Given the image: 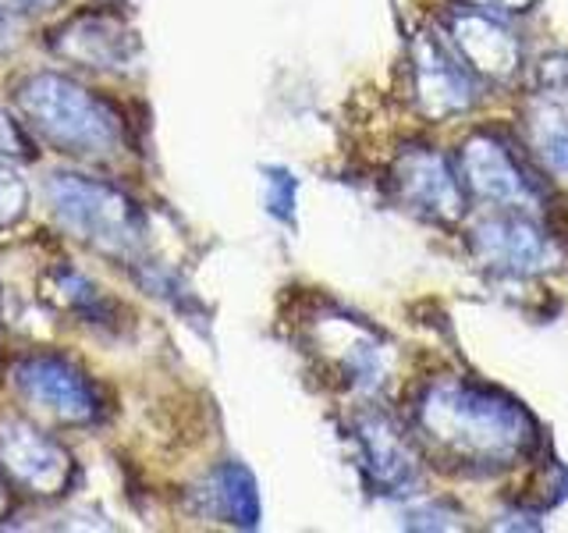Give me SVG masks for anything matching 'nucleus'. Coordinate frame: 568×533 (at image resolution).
Wrapping results in <instances>:
<instances>
[{"label": "nucleus", "mask_w": 568, "mask_h": 533, "mask_svg": "<svg viewBox=\"0 0 568 533\" xmlns=\"http://www.w3.org/2000/svg\"><path fill=\"white\" fill-rule=\"evenodd\" d=\"M0 153L4 157H32V142L4 111H0Z\"/></svg>", "instance_id": "nucleus-15"}, {"label": "nucleus", "mask_w": 568, "mask_h": 533, "mask_svg": "<svg viewBox=\"0 0 568 533\" xmlns=\"http://www.w3.org/2000/svg\"><path fill=\"white\" fill-rule=\"evenodd\" d=\"M416 97L430 118H448L466 111L476 100L473 76L462 68V58L444 50L437 40H423L416 50Z\"/></svg>", "instance_id": "nucleus-8"}, {"label": "nucleus", "mask_w": 568, "mask_h": 533, "mask_svg": "<svg viewBox=\"0 0 568 533\" xmlns=\"http://www.w3.org/2000/svg\"><path fill=\"white\" fill-rule=\"evenodd\" d=\"M18 111L50 147L75 157H111L121 147L114 107L61 76H32L14 93Z\"/></svg>", "instance_id": "nucleus-2"}, {"label": "nucleus", "mask_w": 568, "mask_h": 533, "mask_svg": "<svg viewBox=\"0 0 568 533\" xmlns=\"http://www.w3.org/2000/svg\"><path fill=\"white\" fill-rule=\"evenodd\" d=\"M47 195L61 224L89 245L111 257H132L142 249L146 224H142L139 207L121 189L82 174H50Z\"/></svg>", "instance_id": "nucleus-3"}, {"label": "nucleus", "mask_w": 568, "mask_h": 533, "mask_svg": "<svg viewBox=\"0 0 568 533\" xmlns=\"http://www.w3.org/2000/svg\"><path fill=\"white\" fill-rule=\"evenodd\" d=\"M50 4H58V0H0V8H4V11H18V14H26V11H47Z\"/></svg>", "instance_id": "nucleus-17"}, {"label": "nucleus", "mask_w": 568, "mask_h": 533, "mask_svg": "<svg viewBox=\"0 0 568 533\" xmlns=\"http://www.w3.org/2000/svg\"><path fill=\"white\" fill-rule=\"evenodd\" d=\"M455 43L458 53L466 58L476 71L494 79H505L519 64V43L511 40L505 26H497L494 18L479 14L476 8L455 18Z\"/></svg>", "instance_id": "nucleus-11"}, {"label": "nucleus", "mask_w": 568, "mask_h": 533, "mask_svg": "<svg viewBox=\"0 0 568 533\" xmlns=\"http://www.w3.org/2000/svg\"><path fill=\"white\" fill-rule=\"evenodd\" d=\"M462 174H466V185L479 200H487L494 207H508V210L537 207V189L519 171L508 147L494 142L490 135L466 142V150H462Z\"/></svg>", "instance_id": "nucleus-6"}, {"label": "nucleus", "mask_w": 568, "mask_h": 533, "mask_svg": "<svg viewBox=\"0 0 568 533\" xmlns=\"http://www.w3.org/2000/svg\"><path fill=\"white\" fill-rule=\"evenodd\" d=\"M22 210H26V185L0 164V228L22 218Z\"/></svg>", "instance_id": "nucleus-14"}, {"label": "nucleus", "mask_w": 568, "mask_h": 533, "mask_svg": "<svg viewBox=\"0 0 568 533\" xmlns=\"http://www.w3.org/2000/svg\"><path fill=\"white\" fill-rule=\"evenodd\" d=\"M526 129L532 153L544 160V168L568 182V93L544 89L540 100L529 107Z\"/></svg>", "instance_id": "nucleus-12"}, {"label": "nucleus", "mask_w": 568, "mask_h": 533, "mask_svg": "<svg viewBox=\"0 0 568 533\" xmlns=\"http://www.w3.org/2000/svg\"><path fill=\"white\" fill-rule=\"evenodd\" d=\"M8 512V487H4V480H0V515Z\"/></svg>", "instance_id": "nucleus-18"}, {"label": "nucleus", "mask_w": 568, "mask_h": 533, "mask_svg": "<svg viewBox=\"0 0 568 533\" xmlns=\"http://www.w3.org/2000/svg\"><path fill=\"white\" fill-rule=\"evenodd\" d=\"M11 381L18 395L29 399L36 409H43L61 423H97L100 420V395L89 378L71 366L61 355H26L14 363Z\"/></svg>", "instance_id": "nucleus-4"}, {"label": "nucleus", "mask_w": 568, "mask_h": 533, "mask_svg": "<svg viewBox=\"0 0 568 533\" xmlns=\"http://www.w3.org/2000/svg\"><path fill=\"white\" fill-rule=\"evenodd\" d=\"M4 47H8V26L0 22V50H4Z\"/></svg>", "instance_id": "nucleus-19"}, {"label": "nucleus", "mask_w": 568, "mask_h": 533, "mask_svg": "<svg viewBox=\"0 0 568 533\" xmlns=\"http://www.w3.org/2000/svg\"><path fill=\"white\" fill-rule=\"evenodd\" d=\"M398 185L405 192V200H413L419 210L434 213V218L452 221L462 213V185L455 171L444 164V157L430 150H416L402 160Z\"/></svg>", "instance_id": "nucleus-10"}, {"label": "nucleus", "mask_w": 568, "mask_h": 533, "mask_svg": "<svg viewBox=\"0 0 568 533\" xmlns=\"http://www.w3.org/2000/svg\"><path fill=\"white\" fill-rule=\"evenodd\" d=\"M419 426L444 452L484 466H505L508 459L523 455L532 438L523 409L466 384L434 388L419 405Z\"/></svg>", "instance_id": "nucleus-1"}, {"label": "nucleus", "mask_w": 568, "mask_h": 533, "mask_svg": "<svg viewBox=\"0 0 568 533\" xmlns=\"http://www.w3.org/2000/svg\"><path fill=\"white\" fill-rule=\"evenodd\" d=\"M476 11H523L529 0H466Z\"/></svg>", "instance_id": "nucleus-16"}, {"label": "nucleus", "mask_w": 568, "mask_h": 533, "mask_svg": "<svg viewBox=\"0 0 568 533\" xmlns=\"http://www.w3.org/2000/svg\"><path fill=\"white\" fill-rule=\"evenodd\" d=\"M206 494L221 505V515H227L231 523L253 526L260 505H256V484L242 466H221L210 476Z\"/></svg>", "instance_id": "nucleus-13"}, {"label": "nucleus", "mask_w": 568, "mask_h": 533, "mask_svg": "<svg viewBox=\"0 0 568 533\" xmlns=\"http://www.w3.org/2000/svg\"><path fill=\"white\" fill-rule=\"evenodd\" d=\"M473 249L494 271L529 274L550 260V242L526 218H490L473 231Z\"/></svg>", "instance_id": "nucleus-7"}, {"label": "nucleus", "mask_w": 568, "mask_h": 533, "mask_svg": "<svg viewBox=\"0 0 568 533\" xmlns=\"http://www.w3.org/2000/svg\"><path fill=\"white\" fill-rule=\"evenodd\" d=\"M0 473L29 494H61L71 476V459L32 423L0 420Z\"/></svg>", "instance_id": "nucleus-5"}, {"label": "nucleus", "mask_w": 568, "mask_h": 533, "mask_svg": "<svg viewBox=\"0 0 568 533\" xmlns=\"http://www.w3.org/2000/svg\"><path fill=\"white\" fill-rule=\"evenodd\" d=\"M53 50L61 58L89 68H121L135 53V43L114 18L89 14V18H75L61 32H53Z\"/></svg>", "instance_id": "nucleus-9"}]
</instances>
